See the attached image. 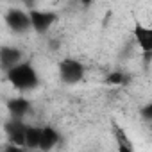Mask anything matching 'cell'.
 Wrapping results in <instances>:
<instances>
[{
	"label": "cell",
	"instance_id": "obj_1",
	"mask_svg": "<svg viewBox=\"0 0 152 152\" xmlns=\"http://www.w3.org/2000/svg\"><path fill=\"white\" fill-rule=\"evenodd\" d=\"M6 77L7 81L20 91H29L34 90L39 84V77H38V72L32 66V63L29 61H22L16 66L9 68L6 72Z\"/></svg>",
	"mask_w": 152,
	"mask_h": 152
},
{
	"label": "cell",
	"instance_id": "obj_2",
	"mask_svg": "<svg viewBox=\"0 0 152 152\" xmlns=\"http://www.w3.org/2000/svg\"><path fill=\"white\" fill-rule=\"evenodd\" d=\"M59 79L61 83L64 84H79L83 79H84V73H86V68L84 64L79 61V59H73V57H64L61 63H59Z\"/></svg>",
	"mask_w": 152,
	"mask_h": 152
},
{
	"label": "cell",
	"instance_id": "obj_3",
	"mask_svg": "<svg viewBox=\"0 0 152 152\" xmlns=\"http://www.w3.org/2000/svg\"><path fill=\"white\" fill-rule=\"evenodd\" d=\"M4 20H6V25L11 32L15 34H23L31 29V18H29V11H23V9H18V7H13L9 9L6 15H4Z\"/></svg>",
	"mask_w": 152,
	"mask_h": 152
},
{
	"label": "cell",
	"instance_id": "obj_4",
	"mask_svg": "<svg viewBox=\"0 0 152 152\" xmlns=\"http://www.w3.org/2000/svg\"><path fill=\"white\" fill-rule=\"evenodd\" d=\"M31 18V29L36 31L38 34H47L48 29L56 23V13L52 11H43V9H32L29 11Z\"/></svg>",
	"mask_w": 152,
	"mask_h": 152
},
{
	"label": "cell",
	"instance_id": "obj_5",
	"mask_svg": "<svg viewBox=\"0 0 152 152\" xmlns=\"http://www.w3.org/2000/svg\"><path fill=\"white\" fill-rule=\"evenodd\" d=\"M27 125L23 120L20 118H9L6 122V134H7V140L11 145H16V147H23L25 145V131H27ZM25 148V147H23Z\"/></svg>",
	"mask_w": 152,
	"mask_h": 152
},
{
	"label": "cell",
	"instance_id": "obj_6",
	"mask_svg": "<svg viewBox=\"0 0 152 152\" xmlns=\"http://www.w3.org/2000/svg\"><path fill=\"white\" fill-rule=\"evenodd\" d=\"M23 61V52L13 45H4L0 47V66H2L6 72L13 66H16L18 63Z\"/></svg>",
	"mask_w": 152,
	"mask_h": 152
},
{
	"label": "cell",
	"instance_id": "obj_7",
	"mask_svg": "<svg viewBox=\"0 0 152 152\" xmlns=\"http://www.w3.org/2000/svg\"><path fill=\"white\" fill-rule=\"evenodd\" d=\"M59 141H61V134L57 132V129H54L52 125H43V127H41V138H39V147H38V150H41V152H50L52 148L57 147Z\"/></svg>",
	"mask_w": 152,
	"mask_h": 152
},
{
	"label": "cell",
	"instance_id": "obj_8",
	"mask_svg": "<svg viewBox=\"0 0 152 152\" xmlns=\"http://www.w3.org/2000/svg\"><path fill=\"white\" fill-rule=\"evenodd\" d=\"M134 38H136L138 47L141 48V52H143L145 57L148 59V56H150V52H152V29L138 23V25L134 27Z\"/></svg>",
	"mask_w": 152,
	"mask_h": 152
},
{
	"label": "cell",
	"instance_id": "obj_9",
	"mask_svg": "<svg viewBox=\"0 0 152 152\" xmlns=\"http://www.w3.org/2000/svg\"><path fill=\"white\" fill-rule=\"evenodd\" d=\"M31 100H27L25 97H16V99H11L7 102V111H9V118H20L23 120L25 115H29L31 111Z\"/></svg>",
	"mask_w": 152,
	"mask_h": 152
},
{
	"label": "cell",
	"instance_id": "obj_10",
	"mask_svg": "<svg viewBox=\"0 0 152 152\" xmlns=\"http://www.w3.org/2000/svg\"><path fill=\"white\" fill-rule=\"evenodd\" d=\"M41 138V127L39 125H27L25 131V150H38Z\"/></svg>",
	"mask_w": 152,
	"mask_h": 152
},
{
	"label": "cell",
	"instance_id": "obj_11",
	"mask_svg": "<svg viewBox=\"0 0 152 152\" xmlns=\"http://www.w3.org/2000/svg\"><path fill=\"white\" fill-rule=\"evenodd\" d=\"M125 75H124V72H113V73H109V77H107V83L109 84H125Z\"/></svg>",
	"mask_w": 152,
	"mask_h": 152
},
{
	"label": "cell",
	"instance_id": "obj_12",
	"mask_svg": "<svg viewBox=\"0 0 152 152\" xmlns=\"http://www.w3.org/2000/svg\"><path fill=\"white\" fill-rule=\"evenodd\" d=\"M140 115H141V118H143V120L150 122V120H152V102H147V104L141 107Z\"/></svg>",
	"mask_w": 152,
	"mask_h": 152
},
{
	"label": "cell",
	"instance_id": "obj_13",
	"mask_svg": "<svg viewBox=\"0 0 152 152\" xmlns=\"http://www.w3.org/2000/svg\"><path fill=\"white\" fill-rule=\"evenodd\" d=\"M4 152H25V148H23V147H16V145L7 143V145L4 147Z\"/></svg>",
	"mask_w": 152,
	"mask_h": 152
}]
</instances>
